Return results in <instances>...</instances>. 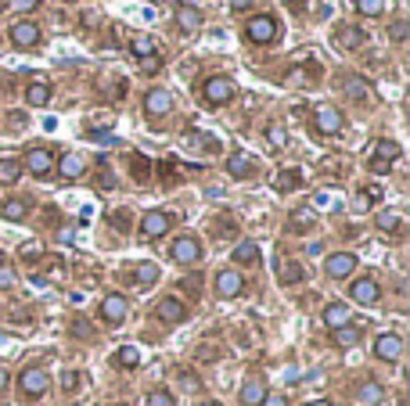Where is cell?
I'll return each mask as SVG.
<instances>
[{
    "mask_svg": "<svg viewBox=\"0 0 410 406\" xmlns=\"http://www.w3.org/2000/svg\"><path fill=\"white\" fill-rule=\"evenodd\" d=\"M230 97H234V83H230L227 76H209V79L202 83V101H205V104L220 108V104H227Z\"/></svg>",
    "mask_w": 410,
    "mask_h": 406,
    "instance_id": "6da1fadb",
    "label": "cell"
},
{
    "mask_svg": "<svg viewBox=\"0 0 410 406\" xmlns=\"http://www.w3.org/2000/svg\"><path fill=\"white\" fill-rule=\"evenodd\" d=\"M396 158H399V144H396V141H378V144L371 148V162H367V165H371V172L385 177Z\"/></svg>",
    "mask_w": 410,
    "mask_h": 406,
    "instance_id": "7a4b0ae2",
    "label": "cell"
},
{
    "mask_svg": "<svg viewBox=\"0 0 410 406\" xmlns=\"http://www.w3.org/2000/svg\"><path fill=\"white\" fill-rule=\"evenodd\" d=\"M18 388H22V395L40 399V395L50 388V378H47V371H40V367H26V371L18 374Z\"/></svg>",
    "mask_w": 410,
    "mask_h": 406,
    "instance_id": "3957f363",
    "label": "cell"
},
{
    "mask_svg": "<svg viewBox=\"0 0 410 406\" xmlns=\"http://www.w3.org/2000/svg\"><path fill=\"white\" fill-rule=\"evenodd\" d=\"M313 126H317V133L335 137V133L345 126V119H342V111H338L335 104H320V108L313 111Z\"/></svg>",
    "mask_w": 410,
    "mask_h": 406,
    "instance_id": "277c9868",
    "label": "cell"
},
{
    "mask_svg": "<svg viewBox=\"0 0 410 406\" xmlns=\"http://www.w3.org/2000/svg\"><path fill=\"white\" fill-rule=\"evenodd\" d=\"M169 256H173V263H180V266H191V263H198V259H202V245H198V238H191V234H180L177 241H173Z\"/></svg>",
    "mask_w": 410,
    "mask_h": 406,
    "instance_id": "5b68a950",
    "label": "cell"
},
{
    "mask_svg": "<svg viewBox=\"0 0 410 406\" xmlns=\"http://www.w3.org/2000/svg\"><path fill=\"white\" fill-rule=\"evenodd\" d=\"M349 299L360 302V306H374V302L382 299V287H378L374 277H357L353 287H349Z\"/></svg>",
    "mask_w": 410,
    "mask_h": 406,
    "instance_id": "8992f818",
    "label": "cell"
},
{
    "mask_svg": "<svg viewBox=\"0 0 410 406\" xmlns=\"http://www.w3.org/2000/svg\"><path fill=\"white\" fill-rule=\"evenodd\" d=\"M169 226H173L169 212H162V209H151V212H144V219H141V234H144L148 241H155V238H162V234H166Z\"/></svg>",
    "mask_w": 410,
    "mask_h": 406,
    "instance_id": "52a82bcc",
    "label": "cell"
},
{
    "mask_svg": "<svg viewBox=\"0 0 410 406\" xmlns=\"http://www.w3.org/2000/svg\"><path fill=\"white\" fill-rule=\"evenodd\" d=\"M242 292H245V280H242L238 270H220L216 273V295L220 299H238Z\"/></svg>",
    "mask_w": 410,
    "mask_h": 406,
    "instance_id": "ba28073f",
    "label": "cell"
},
{
    "mask_svg": "<svg viewBox=\"0 0 410 406\" xmlns=\"http://www.w3.org/2000/svg\"><path fill=\"white\" fill-rule=\"evenodd\" d=\"M245 36H249L252 43H274V40H277V22H274L270 15H256V18L249 22Z\"/></svg>",
    "mask_w": 410,
    "mask_h": 406,
    "instance_id": "9c48e42d",
    "label": "cell"
},
{
    "mask_svg": "<svg viewBox=\"0 0 410 406\" xmlns=\"http://www.w3.org/2000/svg\"><path fill=\"white\" fill-rule=\"evenodd\" d=\"M374 356L385 363H396L403 356V338L399 334H378L374 338Z\"/></svg>",
    "mask_w": 410,
    "mask_h": 406,
    "instance_id": "30bf717a",
    "label": "cell"
},
{
    "mask_svg": "<svg viewBox=\"0 0 410 406\" xmlns=\"http://www.w3.org/2000/svg\"><path fill=\"white\" fill-rule=\"evenodd\" d=\"M155 317H158L162 324H180V320H188V306H184L180 299L166 295V299H158V306H155Z\"/></svg>",
    "mask_w": 410,
    "mask_h": 406,
    "instance_id": "8fae6325",
    "label": "cell"
},
{
    "mask_svg": "<svg viewBox=\"0 0 410 406\" xmlns=\"http://www.w3.org/2000/svg\"><path fill=\"white\" fill-rule=\"evenodd\" d=\"M324 270H328V277L342 280V277H349V273L357 270V256L353 252H335V256L324 259Z\"/></svg>",
    "mask_w": 410,
    "mask_h": 406,
    "instance_id": "7c38bea8",
    "label": "cell"
},
{
    "mask_svg": "<svg viewBox=\"0 0 410 406\" xmlns=\"http://www.w3.org/2000/svg\"><path fill=\"white\" fill-rule=\"evenodd\" d=\"M26 169L33 172V177H50L54 155H50L47 148H29V151H26Z\"/></svg>",
    "mask_w": 410,
    "mask_h": 406,
    "instance_id": "4fadbf2b",
    "label": "cell"
},
{
    "mask_svg": "<svg viewBox=\"0 0 410 406\" xmlns=\"http://www.w3.org/2000/svg\"><path fill=\"white\" fill-rule=\"evenodd\" d=\"M40 29L33 26V22H18V26H11V43L18 47V50H33V47H40Z\"/></svg>",
    "mask_w": 410,
    "mask_h": 406,
    "instance_id": "5bb4252c",
    "label": "cell"
},
{
    "mask_svg": "<svg viewBox=\"0 0 410 406\" xmlns=\"http://www.w3.org/2000/svg\"><path fill=\"white\" fill-rule=\"evenodd\" d=\"M101 320H104V324H123V320H126V299L115 295V292L104 295V299H101Z\"/></svg>",
    "mask_w": 410,
    "mask_h": 406,
    "instance_id": "9a60e30c",
    "label": "cell"
},
{
    "mask_svg": "<svg viewBox=\"0 0 410 406\" xmlns=\"http://www.w3.org/2000/svg\"><path fill=\"white\" fill-rule=\"evenodd\" d=\"M169 108H173V94L169 90H148V97H144V111L151 115V119H162V115H169Z\"/></svg>",
    "mask_w": 410,
    "mask_h": 406,
    "instance_id": "2e32d148",
    "label": "cell"
},
{
    "mask_svg": "<svg viewBox=\"0 0 410 406\" xmlns=\"http://www.w3.org/2000/svg\"><path fill=\"white\" fill-rule=\"evenodd\" d=\"M173 22H177L180 33H195V29L202 26V11H198L195 4H180L177 15H173Z\"/></svg>",
    "mask_w": 410,
    "mask_h": 406,
    "instance_id": "e0dca14e",
    "label": "cell"
},
{
    "mask_svg": "<svg viewBox=\"0 0 410 406\" xmlns=\"http://www.w3.org/2000/svg\"><path fill=\"white\" fill-rule=\"evenodd\" d=\"M345 324H353V313H349V306L345 302H331V306H324V327H345Z\"/></svg>",
    "mask_w": 410,
    "mask_h": 406,
    "instance_id": "ac0fdd59",
    "label": "cell"
},
{
    "mask_svg": "<svg viewBox=\"0 0 410 406\" xmlns=\"http://www.w3.org/2000/svg\"><path fill=\"white\" fill-rule=\"evenodd\" d=\"M306 273H303V266L296 263V259H288V256H277V280L281 284H299Z\"/></svg>",
    "mask_w": 410,
    "mask_h": 406,
    "instance_id": "d6986e66",
    "label": "cell"
},
{
    "mask_svg": "<svg viewBox=\"0 0 410 406\" xmlns=\"http://www.w3.org/2000/svg\"><path fill=\"white\" fill-rule=\"evenodd\" d=\"M227 172H230V177H238V180H245V177H252V172H256V162L245 151H238V155L227 158Z\"/></svg>",
    "mask_w": 410,
    "mask_h": 406,
    "instance_id": "ffe728a7",
    "label": "cell"
},
{
    "mask_svg": "<svg viewBox=\"0 0 410 406\" xmlns=\"http://www.w3.org/2000/svg\"><path fill=\"white\" fill-rule=\"evenodd\" d=\"M26 101H29L33 108H47V104H50V87H47L43 79H33V83L26 87Z\"/></svg>",
    "mask_w": 410,
    "mask_h": 406,
    "instance_id": "44dd1931",
    "label": "cell"
},
{
    "mask_svg": "<svg viewBox=\"0 0 410 406\" xmlns=\"http://www.w3.org/2000/svg\"><path fill=\"white\" fill-rule=\"evenodd\" d=\"M238 399H242V406H259V402L266 399V385L252 378V381L242 385V395H238Z\"/></svg>",
    "mask_w": 410,
    "mask_h": 406,
    "instance_id": "7402d4cb",
    "label": "cell"
},
{
    "mask_svg": "<svg viewBox=\"0 0 410 406\" xmlns=\"http://www.w3.org/2000/svg\"><path fill=\"white\" fill-rule=\"evenodd\" d=\"M299 184H303V172H299V169H281L277 177H274V191H281V194L296 191Z\"/></svg>",
    "mask_w": 410,
    "mask_h": 406,
    "instance_id": "603a6c76",
    "label": "cell"
},
{
    "mask_svg": "<svg viewBox=\"0 0 410 406\" xmlns=\"http://www.w3.org/2000/svg\"><path fill=\"white\" fill-rule=\"evenodd\" d=\"M83 169H87V162H83L80 155H62V158H58V172H62V177H69V180L83 177Z\"/></svg>",
    "mask_w": 410,
    "mask_h": 406,
    "instance_id": "cb8c5ba5",
    "label": "cell"
},
{
    "mask_svg": "<svg viewBox=\"0 0 410 406\" xmlns=\"http://www.w3.org/2000/svg\"><path fill=\"white\" fill-rule=\"evenodd\" d=\"M234 263H242V266L259 263V245L256 241H238V245H234Z\"/></svg>",
    "mask_w": 410,
    "mask_h": 406,
    "instance_id": "d4e9b609",
    "label": "cell"
},
{
    "mask_svg": "<svg viewBox=\"0 0 410 406\" xmlns=\"http://www.w3.org/2000/svg\"><path fill=\"white\" fill-rule=\"evenodd\" d=\"M26 212H29V202H26V198H8L4 205H0V216H4V219H11V223L26 219Z\"/></svg>",
    "mask_w": 410,
    "mask_h": 406,
    "instance_id": "484cf974",
    "label": "cell"
},
{
    "mask_svg": "<svg viewBox=\"0 0 410 406\" xmlns=\"http://www.w3.org/2000/svg\"><path fill=\"white\" fill-rule=\"evenodd\" d=\"M342 87H345V94H349V97H357V101H371V94H374V90H371V83H367V79H360V76H349Z\"/></svg>",
    "mask_w": 410,
    "mask_h": 406,
    "instance_id": "4316f807",
    "label": "cell"
},
{
    "mask_svg": "<svg viewBox=\"0 0 410 406\" xmlns=\"http://www.w3.org/2000/svg\"><path fill=\"white\" fill-rule=\"evenodd\" d=\"M288 223H291V230H296V234H306V230L317 223V212H313V209H296Z\"/></svg>",
    "mask_w": 410,
    "mask_h": 406,
    "instance_id": "83f0119b",
    "label": "cell"
},
{
    "mask_svg": "<svg viewBox=\"0 0 410 406\" xmlns=\"http://www.w3.org/2000/svg\"><path fill=\"white\" fill-rule=\"evenodd\" d=\"M331 341L342 345V349H349V345H357V341H360V327H353V324L335 327V331H331Z\"/></svg>",
    "mask_w": 410,
    "mask_h": 406,
    "instance_id": "f1b7e54d",
    "label": "cell"
},
{
    "mask_svg": "<svg viewBox=\"0 0 410 406\" xmlns=\"http://www.w3.org/2000/svg\"><path fill=\"white\" fill-rule=\"evenodd\" d=\"M130 50L141 57V62H144V57H151V54H158V47H155V40L148 36V33H141V36H134L130 40Z\"/></svg>",
    "mask_w": 410,
    "mask_h": 406,
    "instance_id": "f546056e",
    "label": "cell"
},
{
    "mask_svg": "<svg viewBox=\"0 0 410 406\" xmlns=\"http://www.w3.org/2000/svg\"><path fill=\"white\" fill-rule=\"evenodd\" d=\"M357 402H364V406L382 402V385H378V381H364V385L357 388Z\"/></svg>",
    "mask_w": 410,
    "mask_h": 406,
    "instance_id": "4dcf8cb0",
    "label": "cell"
},
{
    "mask_svg": "<svg viewBox=\"0 0 410 406\" xmlns=\"http://www.w3.org/2000/svg\"><path fill=\"white\" fill-rule=\"evenodd\" d=\"M22 177V162L18 158H0V184H15Z\"/></svg>",
    "mask_w": 410,
    "mask_h": 406,
    "instance_id": "1f68e13d",
    "label": "cell"
},
{
    "mask_svg": "<svg viewBox=\"0 0 410 406\" xmlns=\"http://www.w3.org/2000/svg\"><path fill=\"white\" fill-rule=\"evenodd\" d=\"M399 226H403L399 212H392V209H382V212H378V230H385V234H399Z\"/></svg>",
    "mask_w": 410,
    "mask_h": 406,
    "instance_id": "d6a6232c",
    "label": "cell"
},
{
    "mask_svg": "<svg viewBox=\"0 0 410 406\" xmlns=\"http://www.w3.org/2000/svg\"><path fill=\"white\" fill-rule=\"evenodd\" d=\"M134 280L144 284V287L155 284V280H158V266H155V263H137V266H134Z\"/></svg>",
    "mask_w": 410,
    "mask_h": 406,
    "instance_id": "836d02e7",
    "label": "cell"
},
{
    "mask_svg": "<svg viewBox=\"0 0 410 406\" xmlns=\"http://www.w3.org/2000/svg\"><path fill=\"white\" fill-rule=\"evenodd\" d=\"M137 363H141V356H137V349H134V345H123V349L115 353V367H126V371H134Z\"/></svg>",
    "mask_w": 410,
    "mask_h": 406,
    "instance_id": "e575fe53",
    "label": "cell"
},
{
    "mask_svg": "<svg viewBox=\"0 0 410 406\" xmlns=\"http://www.w3.org/2000/svg\"><path fill=\"white\" fill-rule=\"evenodd\" d=\"M357 11H360L364 18H374V15L385 11V0H357Z\"/></svg>",
    "mask_w": 410,
    "mask_h": 406,
    "instance_id": "d590c367",
    "label": "cell"
},
{
    "mask_svg": "<svg viewBox=\"0 0 410 406\" xmlns=\"http://www.w3.org/2000/svg\"><path fill=\"white\" fill-rule=\"evenodd\" d=\"M338 43H342V47H360V43H364V33L345 26V29H338Z\"/></svg>",
    "mask_w": 410,
    "mask_h": 406,
    "instance_id": "8d00e7d4",
    "label": "cell"
},
{
    "mask_svg": "<svg viewBox=\"0 0 410 406\" xmlns=\"http://www.w3.org/2000/svg\"><path fill=\"white\" fill-rule=\"evenodd\" d=\"M266 141H270V148H284V144H288L284 126H281V123H270V126H266Z\"/></svg>",
    "mask_w": 410,
    "mask_h": 406,
    "instance_id": "74e56055",
    "label": "cell"
},
{
    "mask_svg": "<svg viewBox=\"0 0 410 406\" xmlns=\"http://www.w3.org/2000/svg\"><path fill=\"white\" fill-rule=\"evenodd\" d=\"M144 406H177V399H173L166 388H155V392H148V402Z\"/></svg>",
    "mask_w": 410,
    "mask_h": 406,
    "instance_id": "f35d334b",
    "label": "cell"
},
{
    "mask_svg": "<svg viewBox=\"0 0 410 406\" xmlns=\"http://www.w3.org/2000/svg\"><path fill=\"white\" fill-rule=\"evenodd\" d=\"M15 280H18V273L8 263H0V287H15Z\"/></svg>",
    "mask_w": 410,
    "mask_h": 406,
    "instance_id": "ab89813d",
    "label": "cell"
},
{
    "mask_svg": "<svg viewBox=\"0 0 410 406\" xmlns=\"http://www.w3.org/2000/svg\"><path fill=\"white\" fill-rule=\"evenodd\" d=\"M40 0H8V11H36Z\"/></svg>",
    "mask_w": 410,
    "mask_h": 406,
    "instance_id": "60d3db41",
    "label": "cell"
},
{
    "mask_svg": "<svg viewBox=\"0 0 410 406\" xmlns=\"http://www.w3.org/2000/svg\"><path fill=\"white\" fill-rule=\"evenodd\" d=\"M406 33H410V26H406V22H392V26H389V36H392L396 43H403V36H406Z\"/></svg>",
    "mask_w": 410,
    "mask_h": 406,
    "instance_id": "b9f144b4",
    "label": "cell"
},
{
    "mask_svg": "<svg viewBox=\"0 0 410 406\" xmlns=\"http://www.w3.org/2000/svg\"><path fill=\"white\" fill-rule=\"evenodd\" d=\"M40 256H43L40 241H29V245H22V259H40Z\"/></svg>",
    "mask_w": 410,
    "mask_h": 406,
    "instance_id": "7bdbcfd3",
    "label": "cell"
},
{
    "mask_svg": "<svg viewBox=\"0 0 410 406\" xmlns=\"http://www.w3.org/2000/svg\"><path fill=\"white\" fill-rule=\"evenodd\" d=\"M62 388H65V392H76V388H80V374H76V371H69V374L62 378Z\"/></svg>",
    "mask_w": 410,
    "mask_h": 406,
    "instance_id": "ee69618b",
    "label": "cell"
},
{
    "mask_svg": "<svg viewBox=\"0 0 410 406\" xmlns=\"http://www.w3.org/2000/svg\"><path fill=\"white\" fill-rule=\"evenodd\" d=\"M126 223H130V216H126L123 209H119V212H112V226H115V230H126Z\"/></svg>",
    "mask_w": 410,
    "mask_h": 406,
    "instance_id": "f6af8a7d",
    "label": "cell"
},
{
    "mask_svg": "<svg viewBox=\"0 0 410 406\" xmlns=\"http://www.w3.org/2000/svg\"><path fill=\"white\" fill-rule=\"evenodd\" d=\"M227 4H230V11H249L252 0H227Z\"/></svg>",
    "mask_w": 410,
    "mask_h": 406,
    "instance_id": "bcb514c9",
    "label": "cell"
},
{
    "mask_svg": "<svg viewBox=\"0 0 410 406\" xmlns=\"http://www.w3.org/2000/svg\"><path fill=\"white\" fill-rule=\"evenodd\" d=\"M158 65H162V57H158V54H151V57H144V72H155Z\"/></svg>",
    "mask_w": 410,
    "mask_h": 406,
    "instance_id": "7dc6e473",
    "label": "cell"
},
{
    "mask_svg": "<svg viewBox=\"0 0 410 406\" xmlns=\"http://www.w3.org/2000/svg\"><path fill=\"white\" fill-rule=\"evenodd\" d=\"M259 406H288V399H284V395H266Z\"/></svg>",
    "mask_w": 410,
    "mask_h": 406,
    "instance_id": "c3c4849f",
    "label": "cell"
},
{
    "mask_svg": "<svg viewBox=\"0 0 410 406\" xmlns=\"http://www.w3.org/2000/svg\"><path fill=\"white\" fill-rule=\"evenodd\" d=\"M101 187H104V191H108V187H115V177H112L108 169H101Z\"/></svg>",
    "mask_w": 410,
    "mask_h": 406,
    "instance_id": "681fc988",
    "label": "cell"
},
{
    "mask_svg": "<svg viewBox=\"0 0 410 406\" xmlns=\"http://www.w3.org/2000/svg\"><path fill=\"white\" fill-rule=\"evenodd\" d=\"M4 388H8V371L0 367V392H4Z\"/></svg>",
    "mask_w": 410,
    "mask_h": 406,
    "instance_id": "f907efd6",
    "label": "cell"
},
{
    "mask_svg": "<svg viewBox=\"0 0 410 406\" xmlns=\"http://www.w3.org/2000/svg\"><path fill=\"white\" fill-rule=\"evenodd\" d=\"M306 406H331L328 399H313V402H306Z\"/></svg>",
    "mask_w": 410,
    "mask_h": 406,
    "instance_id": "816d5d0a",
    "label": "cell"
},
{
    "mask_svg": "<svg viewBox=\"0 0 410 406\" xmlns=\"http://www.w3.org/2000/svg\"><path fill=\"white\" fill-rule=\"evenodd\" d=\"M198 406H220V402H216V399H205V402H198Z\"/></svg>",
    "mask_w": 410,
    "mask_h": 406,
    "instance_id": "f5cc1de1",
    "label": "cell"
},
{
    "mask_svg": "<svg viewBox=\"0 0 410 406\" xmlns=\"http://www.w3.org/2000/svg\"><path fill=\"white\" fill-rule=\"evenodd\" d=\"M0 263H4V252H0Z\"/></svg>",
    "mask_w": 410,
    "mask_h": 406,
    "instance_id": "db71d44e",
    "label": "cell"
}]
</instances>
